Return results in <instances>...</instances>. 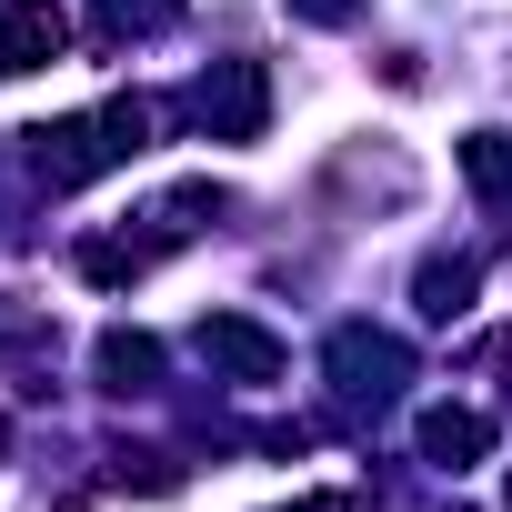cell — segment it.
<instances>
[{
  "mask_svg": "<svg viewBox=\"0 0 512 512\" xmlns=\"http://www.w3.org/2000/svg\"><path fill=\"white\" fill-rule=\"evenodd\" d=\"M201 352H211L231 382H282V342H272L262 322H241V312H211V322H201Z\"/></svg>",
  "mask_w": 512,
  "mask_h": 512,
  "instance_id": "cell-3",
  "label": "cell"
},
{
  "mask_svg": "<svg viewBox=\"0 0 512 512\" xmlns=\"http://www.w3.org/2000/svg\"><path fill=\"white\" fill-rule=\"evenodd\" d=\"M0 442H11V422H0Z\"/></svg>",
  "mask_w": 512,
  "mask_h": 512,
  "instance_id": "cell-13",
  "label": "cell"
},
{
  "mask_svg": "<svg viewBox=\"0 0 512 512\" xmlns=\"http://www.w3.org/2000/svg\"><path fill=\"white\" fill-rule=\"evenodd\" d=\"M61 41H71V21L51 0H11L0 11V71H41V61H61Z\"/></svg>",
  "mask_w": 512,
  "mask_h": 512,
  "instance_id": "cell-4",
  "label": "cell"
},
{
  "mask_svg": "<svg viewBox=\"0 0 512 512\" xmlns=\"http://www.w3.org/2000/svg\"><path fill=\"white\" fill-rule=\"evenodd\" d=\"M292 11H302V21H322V31H332V21H352V0H292Z\"/></svg>",
  "mask_w": 512,
  "mask_h": 512,
  "instance_id": "cell-12",
  "label": "cell"
},
{
  "mask_svg": "<svg viewBox=\"0 0 512 512\" xmlns=\"http://www.w3.org/2000/svg\"><path fill=\"white\" fill-rule=\"evenodd\" d=\"M81 272H91V282H141V272H151V251H141V241H91V251H81Z\"/></svg>",
  "mask_w": 512,
  "mask_h": 512,
  "instance_id": "cell-10",
  "label": "cell"
},
{
  "mask_svg": "<svg viewBox=\"0 0 512 512\" xmlns=\"http://www.w3.org/2000/svg\"><path fill=\"white\" fill-rule=\"evenodd\" d=\"M191 121H201V141H262V121H272L262 61H211L191 81Z\"/></svg>",
  "mask_w": 512,
  "mask_h": 512,
  "instance_id": "cell-1",
  "label": "cell"
},
{
  "mask_svg": "<svg viewBox=\"0 0 512 512\" xmlns=\"http://www.w3.org/2000/svg\"><path fill=\"white\" fill-rule=\"evenodd\" d=\"M151 372H161V342L151 332H101V382L111 392H141Z\"/></svg>",
  "mask_w": 512,
  "mask_h": 512,
  "instance_id": "cell-6",
  "label": "cell"
},
{
  "mask_svg": "<svg viewBox=\"0 0 512 512\" xmlns=\"http://www.w3.org/2000/svg\"><path fill=\"white\" fill-rule=\"evenodd\" d=\"M422 452L462 472V462H482V452H492V422H482V412H452V402H442V412H422Z\"/></svg>",
  "mask_w": 512,
  "mask_h": 512,
  "instance_id": "cell-5",
  "label": "cell"
},
{
  "mask_svg": "<svg viewBox=\"0 0 512 512\" xmlns=\"http://www.w3.org/2000/svg\"><path fill=\"white\" fill-rule=\"evenodd\" d=\"M472 282H482L472 262H422V312H442V322H452V312L472 302Z\"/></svg>",
  "mask_w": 512,
  "mask_h": 512,
  "instance_id": "cell-9",
  "label": "cell"
},
{
  "mask_svg": "<svg viewBox=\"0 0 512 512\" xmlns=\"http://www.w3.org/2000/svg\"><path fill=\"white\" fill-rule=\"evenodd\" d=\"M462 181H472L482 201H502V191H512V141H502V131H472V141H462Z\"/></svg>",
  "mask_w": 512,
  "mask_h": 512,
  "instance_id": "cell-7",
  "label": "cell"
},
{
  "mask_svg": "<svg viewBox=\"0 0 512 512\" xmlns=\"http://www.w3.org/2000/svg\"><path fill=\"white\" fill-rule=\"evenodd\" d=\"M151 131H161V111H151V101H111V111H101L111 161H141V151H151Z\"/></svg>",
  "mask_w": 512,
  "mask_h": 512,
  "instance_id": "cell-8",
  "label": "cell"
},
{
  "mask_svg": "<svg viewBox=\"0 0 512 512\" xmlns=\"http://www.w3.org/2000/svg\"><path fill=\"white\" fill-rule=\"evenodd\" d=\"M332 372H342V392H352V402H392L412 362H402V342H392V332H362V322H352V332H332Z\"/></svg>",
  "mask_w": 512,
  "mask_h": 512,
  "instance_id": "cell-2",
  "label": "cell"
},
{
  "mask_svg": "<svg viewBox=\"0 0 512 512\" xmlns=\"http://www.w3.org/2000/svg\"><path fill=\"white\" fill-rule=\"evenodd\" d=\"M171 21V0H101V31L121 41V31H161Z\"/></svg>",
  "mask_w": 512,
  "mask_h": 512,
  "instance_id": "cell-11",
  "label": "cell"
}]
</instances>
